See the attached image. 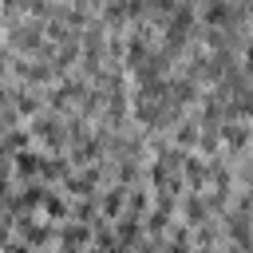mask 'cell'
<instances>
[{"instance_id":"6da1fadb","label":"cell","mask_w":253,"mask_h":253,"mask_svg":"<svg viewBox=\"0 0 253 253\" xmlns=\"http://www.w3.org/2000/svg\"><path fill=\"white\" fill-rule=\"evenodd\" d=\"M0 43L12 51V55H24V59H47V40H43V28L40 20H28V16H16V20H4L0 24Z\"/></svg>"},{"instance_id":"7a4b0ae2","label":"cell","mask_w":253,"mask_h":253,"mask_svg":"<svg viewBox=\"0 0 253 253\" xmlns=\"http://www.w3.org/2000/svg\"><path fill=\"white\" fill-rule=\"evenodd\" d=\"M28 134H32V146H40L43 154H67V134H63V115H51V111H40L36 119L24 123Z\"/></svg>"},{"instance_id":"3957f363","label":"cell","mask_w":253,"mask_h":253,"mask_svg":"<svg viewBox=\"0 0 253 253\" xmlns=\"http://www.w3.org/2000/svg\"><path fill=\"white\" fill-rule=\"evenodd\" d=\"M111 182V174H107V162H91V166H79V170H71L63 182H59V190L67 194V198H95L103 186Z\"/></svg>"},{"instance_id":"277c9868","label":"cell","mask_w":253,"mask_h":253,"mask_svg":"<svg viewBox=\"0 0 253 253\" xmlns=\"http://www.w3.org/2000/svg\"><path fill=\"white\" fill-rule=\"evenodd\" d=\"M12 233L20 241H28L32 249H51L55 245V221H43L40 213H16L12 217Z\"/></svg>"},{"instance_id":"5b68a950","label":"cell","mask_w":253,"mask_h":253,"mask_svg":"<svg viewBox=\"0 0 253 253\" xmlns=\"http://www.w3.org/2000/svg\"><path fill=\"white\" fill-rule=\"evenodd\" d=\"M174 217L186 225V229H194V225H202V221H210L213 213L206 210V202H202V194L198 190H186L182 198H178V210H174Z\"/></svg>"},{"instance_id":"8992f818","label":"cell","mask_w":253,"mask_h":253,"mask_svg":"<svg viewBox=\"0 0 253 253\" xmlns=\"http://www.w3.org/2000/svg\"><path fill=\"white\" fill-rule=\"evenodd\" d=\"M95 206H99V217H103V221H115V217L123 213V206H126V186L107 182V186L95 194Z\"/></svg>"},{"instance_id":"52a82bcc","label":"cell","mask_w":253,"mask_h":253,"mask_svg":"<svg viewBox=\"0 0 253 253\" xmlns=\"http://www.w3.org/2000/svg\"><path fill=\"white\" fill-rule=\"evenodd\" d=\"M40 158H43L40 146L16 150V154H12V182H32V178L40 174Z\"/></svg>"},{"instance_id":"ba28073f","label":"cell","mask_w":253,"mask_h":253,"mask_svg":"<svg viewBox=\"0 0 253 253\" xmlns=\"http://www.w3.org/2000/svg\"><path fill=\"white\" fill-rule=\"evenodd\" d=\"M67 206H71V198H67L59 186H47V194H43V202H40L36 213H40L43 221H55V225H59V221H67Z\"/></svg>"},{"instance_id":"9c48e42d","label":"cell","mask_w":253,"mask_h":253,"mask_svg":"<svg viewBox=\"0 0 253 253\" xmlns=\"http://www.w3.org/2000/svg\"><path fill=\"white\" fill-rule=\"evenodd\" d=\"M67 174H71L67 154H43V158H40V174H36V178H40L43 186H59Z\"/></svg>"},{"instance_id":"30bf717a","label":"cell","mask_w":253,"mask_h":253,"mask_svg":"<svg viewBox=\"0 0 253 253\" xmlns=\"http://www.w3.org/2000/svg\"><path fill=\"white\" fill-rule=\"evenodd\" d=\"M111 233H115V241H123L126 249H134L138 237H142V217H134V213H119V217L111 221Z\"/></svg>"},{"instance_id":"8fae6325","label":"cell","mask_w":253,"mask_h":253,"mask_svg":"<svg viewBox=\"0 0 253 253\" xmlns=\"http://www.w3.org/2000/svg\"><path fill=\"white\" fill-rule=\"evenodd\" d=\"M150 210V186L146 182H134V186H126V206H123V213H134V217H142Z\"/></svg>"},{"instance_id":"7c38bea8","label":"cell","mask_w":253,"mask_h":253,"mask_svg":"<svg viewBox=\"0 0 253 253\" xmlns=\"http://www.w3.org/2000/svg\"><path fill=\"white\" fill-rule=\"evenodd\" d=\"M0 142H4V150H8V154H16V150H28V146H32V134H28V126L20 123V126L4 130V134H0Z\"/></svg>"},{"instance_id":"4fadbf2b","label":"cell","mask_w":253,"mask_h":253,"mask_svg":"<svg viewBox=\"0 0 253 253\" xmlns=\"http://www.w3.org/2000/svg\"><path fill=\"white\" fill-rule=\"evenodd\" d=\"M0 253H36V249H32V245H28V241H20V237H16V233H12V241H8V245H4V249H0Z\"/></svg>"},{"instance_id":"5bb4252c","label":"cell","mask_w":253,"mask_h":253,"mask_svg":"<svg viewBox=\"0 0 253 253\" xmlns=\"http://www.w3.org/2000/svg\"><path fill=\"white\" fill-rule=\"evenodd\" d=\"M8 241H12V217H8V213H0V249H4Z\"/></svg>"},{"instance_id":"9a60e30c","label":"cell","mask_w":253,"mask_h":253,"mask_svg":"<svg viewBox=\"0 0 253 253\" xmlns=\"http://www.w3.org/2000/svg\"><path fill=\"white\" fill-rule=\"evenodd\" d=\"M12 103H8V83H0V111H8Z\"/></svg>"},{"instance_id":"2e32d148","label":"cell","mask_w":253,"mask_h":253,"mask_svg":"<svg viewBox=\"0 0 253 253\" xmlns=\"http://www.w3.org/2000/svg\"><path fill=\"white\" fill-rule=\"evenodd\" d=\"M79 253H103V249H95V245H87V249H79Z\"/></svg>"},{"instance_id":"e0dca14e","label":"cell","mask_w":253,"mask_h":253,"mask_svg":"<svg viewBox=\"0 0 253 253\" xmlns=\"http://www.w3.org/2000/svg\"><path fill=\"white\" fill-rule=\"evenodd\" d=\"M194 253H221V249H194Z\"/></svg>"},{"instance_id":"ac0fdd59","label":"cell","mask_w":253,"mask_h":253,"mask_svg":"<svg viewBox=\"0 0 253 253\" xmlns=\"http://www.w3.org/2000/svg\"><path fill=\"white\" fill-rule=\"evenodd\" d=\"M36 253H51V249H36Z\"/></svg>"}]
</instances>
